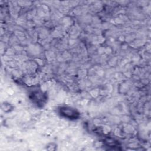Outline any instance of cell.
<instances>
[{
	"label": "cell",
	"instance_id": "6da1fadb",
	"mask_svg": "<svg viewBox=\"0 0 151 151\" xmlns=\"http://www.w3.org/2000/svg\"><path fill=\"white\" fill-rule=\"evenodd\" d=\"M61 112L62 114H63L66 117L70 119H75L76 117H77V116H78V113L77 112L76 110H74V109L66 107H61Z\"/></svg>",
	"mask_w": 151,
	"mask_h": 151
}]
</instances>
